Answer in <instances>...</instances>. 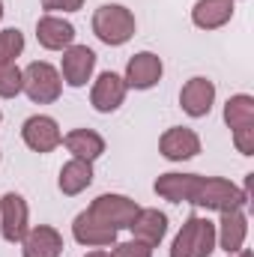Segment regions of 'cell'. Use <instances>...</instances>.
Returning <instances> with one entry per match:
<instances>
[{"instance_id":"1","label":"cell","mask_w":254,"mask_h":257,"mask_svg":"<svg viewBox=\"0 0 254 257\" xmlns=\"http://www.w3.org/2000/svg\"><path fill=\"white\" fill-rule=\"evenodd\" d=\"M93 33L99 42L117 48L126 45L129 39L135 36V15L132 9L120 6V3H105L93 12Z\"/></svg>"},{"instance_id":"2","label":"cell","mask_w":254,"mask_h":257,"mask_svg":"<svg viewBox=\"0 0 254 257\" xmlns=\"http://www.w3.org/2000/svg\"><path fill=\"white\" fill-rule=\"evenodd\" d=\"M248 203H251V197L236 183H230L224 177H203L200 189H197V197H194V206H203V209H212V212L245 209Z\"/></svg>"},{"instance_id":"3","label":"cell","mask_w":254,"mask_h":257,"mask_svg":"<svg viewBox=\"0 0 254 257\" xmlns=\"http://www.w3.org/2000/svg\"><path fill=\"white\" fill-rule=\"evenodd\" d=\"M21 93H27V99L36 105H51L63 93V78L51 63L33 60L27 69H21Z\"/></svg>"},{"instance_id":"4","label":"cell","mask_w":254,"mask_h":257,"mask_svg":"<svg viewBox=\"0 0 254 257\" xmlns=\"http://www.w3.org/2000/svg\"><path fill=\"white\" fill-rule=\"evenodd\" d=\"M30 230V209L27 200L15 192H6L0 197V233L6 242H21Z\"/></svg>"},{"instance_id":"5","label":"cell","mask_w":254,"mask_h":257,"mask_svg":"<svg viewBox=\"0 0 254 257\" xmlns=\"http://www.w3.org/2000/svg\"><path fill=\"white\" fill-rule=\"evenodd\" d=\"M21 141H24L33 153H51V150H57V147L63 144V132H60V126H57L54 117H48V114H33V117H27L24 126H21Z\"/></svg>"},{"instance_id":"6","label":"cell","mask_w":254,"mask_h":257,"mask_svg":"<svg viewBox=\"0 0 254 257\" xmlns=\"http://www.w3.org/2000/svg\"><path fill=\"white\" fill-rule=\"evenodd\" d=\"M138 203L126 197V194H99L93 203H90V212L96 218H102L105 224H111L114 230H129L132 218L138 215Z\"/></svg>"},{"instance_id":"7","label":"cell","mask_w":254,"mask_h":257,"mask_svg":"<svg viewBox=\"0 0 254 257\" xmlns=\"http://www.w3.org/2000/svg\"><path fill=\"white\" fill-rule=\"evenodd\" d=\"M117 233H120V230H114L111 224H105L102 218H96L90 209L78 212L75 221H72V236H75V242H81V245H87V248H108V245L117 242Z\"/></svg>"},{"instance_id":"8","label":"cell","mask_w":254,"mask_h":257,"mask_svg":"<svg viewBox=\"0 0 254 257\" xmlns=\"http://www.w3.org/2000/svg\"><path fill=\"white\" fill-rule=\"evenodd\" d=\"M162 72H165V66H162V57L159 54L138 51L135 57H129L123 81H126V87H132V90H153L162 81Z\"/></svg>"},{"instance_id":"9","label":"cell","mask_w":254,"mask_h":257,"mask_svg":"<svg viewBox=\"0 0 254 257\" xmlns=\"http://www.w3.org/2000/svg\"><path fill=\"white\" fill-rule=\"evenodd\" d=\"M126 81H123V75H117V72H102L99 78H96V84H93V90H90V105L99 111V114H114L123 102H126Z\"/></svg>"},{"instance_id":"10","label":"cell","mask_w":254,"mask_h":257,"mask_svg":"<svg viewBox=\"0 0 254 257\" xmlns=\"http://www.w3.org/2000/svg\"><path fill=\"white\" fill-rule=\"evenodd\" d=\"M93 69H96V51L93 48H87V45H69L63 51L60 78L69 87H84L93 78Z\"/></svg>"},{"instance_id":"11","label":"cell","mask_w":254,"mask_h":257,"mask_svg":"<svg viewBox=\"0 0 254 257\" xmlns=\"http://www.w3.org/2000/svg\"><path fill=\"white\" fill-rule=\"evenodd\" d=\"M212 105H215V84L209 78L197 75V78H191V81L183 84V90H180V108L189 117H194V120L206 117L212 111Z\"/></svg>"},{"instance_id":"12","label":"cell","mask_w":254,"mask_h":257,"mask_svg":"<svg viewBox=\"0 0 254 257\" xmlns=\"http://www.w3.org/2000/svg\"><path fill=\"white\" fill-rule=\"evenodd\" d=\"M159 153L168 162H189V159H194L200 153V138H197L194 128L174 126L159 138Z\"/></svg>"},{"instance_id":"13","label":"cell","mask_w":254,"mask_h":257,"mask_svg":"<svg viewBox=\"0 0 254 257\" xmlns=\"http://www.w3.org/2000/svg\"><path fill=\"white\" fill-rule=\"evenodd\" d=\"M200 174H162L153 189L159 197L171 200V203H194L197 189H200Z\"/></svg>"},{"instance_id":"14","label":"cell","mask_w":254,"mask_h":257,"mask_svg":"<svg viewBox=\"0 0 254 257\" xmlns=\"http://www.w3.org/2000/svg\"><path fill=\"white\" fill-rule=\"evenodd\" d=\"M218 224H215V242L227 251V254H236L242 245H245V236H248V215L242 209H230V212H218Z\"/></svg>"},{"instance_id":"15","label":"cell","mask_w":254,"mask_h":257,"mask_svg":"<svg viewBox=\"0 0 254 257\" xmlns=\"http://www.w3.org/2000/svg\"><path fill=\"white\" fill-rule=\"evenodd\" d=\"M21 254L24 257H60L63 254V236L51 224H36L24 233L21 239Z\"/></svg>"},{"instance_id":"16","label":"cell","mask_w":254,"mask_h":257,"mask_svg":"<svg viewBox=\"0 0 254 257\" xmlns=\"http://www.w3.org/2000/svg\"><path fill=\"white\" fill-rule=\"evenodd\" d=\"M36 39L48 51H66L69 45H75V24L60 15H42L36 21Z\"/></svg>"},{"instance_id":"17","label":"cell","mask_w":254,"mask_h":257,"mask_svg":"<svg viewBox=\"0 0 254 257\" xmlns=\"http://www.w3.org/2000/svg\"><path fill=\"white\" fill-rule=\"evenodd\" d=\"M129 230H132V239L147 242V245L156 248L165 239V233H168V215L159 212V209H138V215L132 218Z\"/></svg>"},{"instance_id":"18","label":"cell","mask_w":254,"mask_h":257,"mask_svg":"<svg viewBox=\"0 0 254 257\" xmlns=\"http://www.w3.org/2000/svg\"><path fill=\"white\" fill-rule=\"evenodd\" d=\"M233 3L236 0H197L191 9V21L200 30H218L233 18Z\"/></svg>"},{"instance_id":"19","label":"cell","mask_w":254,"mask_h":257,"mask_svg":"<svg viewBox=\"0 0 254 257\" xmlns=\"http://www.w3.org/2000/svg\"><path fill=\"white\" fill-rule=\"evenodd\" d=\"M63 144L72 153V159H81V162H96L105 153V138L93 128H72L69 135H63Z\"/></svg>"},{"instance_id":"20","label":"cell","mask_w":254,"mask_h":257,"mask_svg":"<svg viewBox=\"0 0 254 257\" xmlns=\"http://www.w3.org/2000/svg\"><path fill=\"white\" fill-rule=\"evenodd\" d=\"M93 183V162H81V159H69L63 168H60V177H57V186L60 192L75 197L81 194L87 186Z\"/></svg>"},{"instance_id":"21","label":"cell","mask_w":254,"mask_h":257,"mask_svg":"<svg viewBox=\"0 0 254 257\" xmlns=\"http://www.w3.org/2000/svg\"><path fill=\"white\" fill-rule=\"evenodd\" d=\"M224 123L233 128H242V126H254V96L248 93H236L224 102Z\"/></svg>"},{"instance_id":"22","label":"cell","mask_w":254,"mask_h":257,"mask_svg":"<svg viewBox=\"0 0 254 257\" xmlns=\"http://www.w3.org/2000/svg\"><path fill=\"white\" fill-rule=\"evenodd\" d=\"M215 221L209 218H200L197 215V227H194V251L191 257H209L215 251Z\"/></svg>"},{"instance_id":"23","label":"cell","mask_w":254,"mask_h":257,"mask_svg":"<svg viewBox=\"0 0 254 257\" xmlns=\"http://www.w3.org/2000/svg\"><path fill=\"white\" fill-rule=\"evenodd\" d=\"M24 54V33L18 27L0 30V63H15Z\"/></svg>"},{"instance_id":"24","label":"cell","mask_w":254,"mask_h":257,"mask_svg":"<svg viewBox=\"0 0 254 257\" xmlns=\"http://www.w3.org/2000/svg\"><path fill=\"white\" fill-rule=\"evenodd\" d=\"M194 227H197V215H189L186 224L180 227V233L174 236L171 257H191V251H194Z\"/></svg>"},{"instance_id":"25","label":"cell","mask_w":254,"mask_h":257,"mask_svg":"<svg viewBox=\"0 0 254 257\" xmlns=\"http://www.w3.org/2000/svg\"><path fill=\"white\" fill-rule=\"evenodd\" d=\"M21 93V69L15 63H0V99H15Z\"/></svg>"},{"instance_id":"26","label":"cell","mask_w":254,"mask_h":257,"mask_svg":"<svg viewBox=\"0 0 254 257\" xmlns=\"http://www.w3.org/2000/svg\"><path fill=\"white\" fill-rule=\"evenodd\" d=\"M108 257H153V245L147 242H138V239H129V242H114Z\"/></svg>"},{"instance_id":"27","label":"cell","mask_w":254,"mask_h":257,"mask_svg":"<svg viewBox=\"0 0 254 257\" xmlns=\"http://www.w3.org/2000/svg\"><path fill=\"white\" fill-rule=\"evenodd\" d=\"M233 147H236L242 156H254V126L233 128Z\"/></svg>"},{"instance_id":"28","label":"cell","mask_w":254,"mask_h":257,"mask_svg":"<svg viewBox=\"0 0 254 257\" xmlns=\"http://www.w3.org/2000/svg\"><path fill=\"white\" fill-rule=\"evenodd\" d=\"M81 6H84V0H42V9L48 15H54V12H78Z\"/></svg>"},{"instance_id":"29","label":"cell","mask_w":254,"mask_h":257,"mask_svg":"<svg viewBox=\"0 0 254 257\" xmlns=\"http://www.w3.org/2000/svg\"><path fill=\"white\" fill-rule=\"evenodd\" d=\"M87 257H108V251H105V248H96V251H90Z\"/></svg>"},{"instance_id":"30","label":"cell","mask_w":254,"mask_h":257,"mask_svg":"<svg viewBox=\"0 0 254 257\" xmlns=\"http://www.w3.org/2000/svg\"><path fill=\"white\" fill-rule=\"evenodd\" d=\"M230 257H254V254H251V251H248V248H239L236 254H230Z\"/></svg>"},{"instance_id":"31","label":"cell","mask_w":254,"mask_h":257,"mask_svg":"<svg viewBox=\"0 0 254 257\" xmlns=\"http://www.w3.org/2000/svg\"><path fill=\"white\" fill-rule=\"evenodd\" d=\"M0 21H3V0H0Z\"/></svg>"},{"instance_id":"32","label":"cell","mask_w":254,"mask_h":257,"mask_svg":"<svg viewBox=\"0 0 254 257\" xmlns=\"http://www.w3.org/2000/svg\"><path fill=\"white\" fill-rule=\"evenodd\" d=\"M0 123H3V114H0Z\"/></svg>"}]
</instances>
